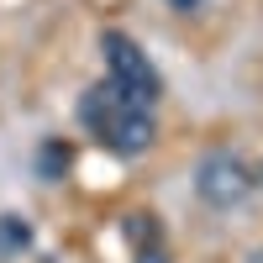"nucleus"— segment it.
I'll use <instances>...</instances> for the list:
<instances>
[{"label": "nucleus", "instance_id": "obj_6", "mask_svg": "<svg viewBox=\"0 0 263 263\" xmlns=\"http://www.w3.org/2000/svg\"><path fill=\"white\" fill-rule=\"evenodd\" d=\"M174 11H195V6H205V0H168Z\"/></svg>", "mask_w": 263, "mask_h": 263}, {"label": "nucleus", "instance_id": "obj_5", "mask_svg": "<svg viewBox=\"0 0 263 263\" xmlns=\"http://www.w3.org/2000/svg\"><path fill=\"white\" fill-rule=\"evenodd\" d=\"M137 263H168V253L153 242V248H142V253H137Z\"/></svg>", "mask_w": 263, "mask_h": 263}, {"label": "nucleus", "instance_id": "obj_4", "mask_svg": "<svg viewBox=\"0 0 263 263\" xmlns=\"http://www.w3.org/2000/svg\"><path fill=\"white\" fill-rule=\"evenodd\" d=\"M32 248V221L16 211H0V258H21Z\"/></svg>", "mask_w": 263, "mask_h": 263}, {"label": "nucleus", "instance_id": "obj_2", "mask_svg": "<svg viewBox=\"0 0 263 263\" xmlns=\"http://www.w3.org/2000/svg\"><path fill=\"white\" fill-rule=\"evenodd\" d=\"M100 53H105V84H116L132 105H147L153 111V100L163 95V79L147 63V53L126 32H100Z\"/></svg>", "mask_w": 263, "mask_h": 263}, {"label": "nucleus", "instance_id": "obj_1", "mask_svg": "<svg viewBox=\"0 0 263 263\" xmlns=\"http://www.w3.org/2000/svg\"><path fill=\"white\" fill-rule=\"evenodd\" d=\"M79 121L90 126L111 153H121V158H137V153H147L153 142H158L153 111L147 105H132L116 84H95V90L79 100Z\"/></svg>", "mask_w": 263, "mask_h": 263}, {"label": "nucleus", "instance_id": "obj_3", "mask_svg": "<svg viewBox=\"0 0 263 263\" xmlns=\"http://www.w3.org/2000/svg\"><path fill=\"white\" fill-rule=\"evenodd\" d=\"M195 195L211 205V211H232L253 195V168L232 153H205L200 168H195Z\"/></svg>", "mask_w": 263, "mask_h": 263}]
</instances>
